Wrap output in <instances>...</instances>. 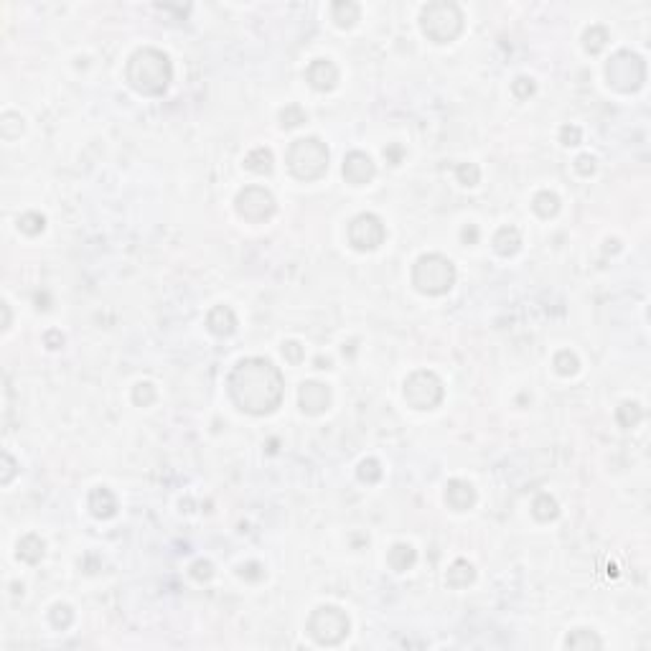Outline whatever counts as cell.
<instances>
[{
  "label": "cell",
  "mask_w": 651,
  "mask_h": 651,
  "mask_svg": "<svg viewBox=\"0 0 651 651\" xmlns=\"http://www.w3.org/2000/svg\"><path fill=\"white\" fill-rule=\"evenodd\" d=\"M245 168L257 173V176H265V173L272 171V153L267 148H254L245 158Z\"/></svg>",
  "instance_id": "cell-23"
},
{
  "label": "cell",
  "mask_w": 651,
  "mask_h": 651,
  "mask_svg": "<svg viewBox=\"0 0 651 651\" xmlns=\"http://www.w3.org/2000/svg\"><path fill=\"white\" fill-rule=\"evenodd\" d=\"M644 418V410H641L636 402H623V405L616 410V420H618L621 428H636Z\"/></svg>",
  "instance_id": "cell-25"
},
{
  "label": "cell",
  "mask_w": 651,
  "mask_h": 651,
  "mask_svg": "<svg viewBox=\"0 0 651 651\" xmlns=\"http://www.w3.org/2000/svg\"><path fill=\"white\" fill-rule=\"evenodd\" d=\"M474 580H476V570L468 560H455L448 568V573H445V582H448L450 588H468Z\"/></svg>",
  "instance_id": "cell-19"
},
{
  "label": "cell",
  "mask_w": 651,
  "mask_h": 651,
  "mask_svg": "<svg viewBox=\"0 0 651 651\" xmlns=\"http://www.w3.org/2000/svg\"><path fill=\"white\" fill-rule=\"evenodd\" d=\"M71 621H74V614H71L69 606H61V603H59V606L51 608V623L57 628H61V631L64 628H69Z\"/></svg>",
  "instance_id": "cell-34"
},
{
  "label": "cell",
  "mask_w": 651,
  "mask_h": 651,
  "mask_svg": "<svg viewBox=\"0 0 651 651\" xmlns=\"http://www.w3.org/2000/svg\"><path fill=\"white\" fill-rule=\"evenodd\" d=\"M582 138L580 127L575 125H565L563 130H560V140H563V146H577Z\"/></svg>",
  "instance_id": "cell-38"
},
{
  "label": "cell",
  "mask_w": 651,
  "mask_h": 651,
  "mask_svg": "<svg viewBox=\"0 0 651 651\" xmlns=\"http://www.w3.org/2000/svg\"><path fill=\"white\" fill-rule=\"evenodd\" d=\"M125 79L138 95H146V97L163 95L173 79L171 59L165 57L163 51L151 49V46L138 49L133 57H130V61H127Z\"/></svg>",
  "instance_id": "cell-2"
},
{
  "label": "cell",
  "mask_w": 651,
  "mask_h": 651,
  "mask_svg": "<svg viewBox=\"0 0 651 651\" xmlns=\"http://www.w3.org/2000/svg\"><path fill=\"white\" fill-rule=\"evenodd\" d=\"M46 227V219L38 211H28V214H23L18 219V229L23 234H28V237H36V234H41Z\"/></svg>",
  "instance_id": "cell-28"
},
{
  "label": "cell",
  "mask_w": 651,
  "mask_h": 651,
  "mask_svg": "<svg viewBox=\"0 0 651 651\" xmlns=\"http://www.w3.org/2000/svg\"><path fill=\"white\" fill-rule=\"evenodd\" d=\"M89 509L97 519H110L117 514V499H115V493L110 488L100 486L89 493Z\"/></svg>",
  "instance_id": "cell-16"
},
{
  "label": "cell",
  "mask_w": 651,
  "mask_h": 651,
  "mask_svg": "<svg viewBox=\"0 0 651 651\" xmlns=\"http://www.w3.org/2000/svg\"><path fill=\"white\" fill-rule=\"evenodd\" d=\"M44 552H46V544H44V539L38 537V534H25V537L18 542V557L23 560V563H28V565L41 563Z\"/></svg>",
  "instance_id": "cell-20"
},
{
  "label": "cell",
  "mask_w": 651,
  "mask_h": 651,
  "mask_svg": "<svg viewBox=\"0 0 651 651\" xmlns=\"http://www.w3.org/2000/svg\"><path fill=\"white\" fill-rule=\"evenodd\" d=\"M519 247H522V237H519V232L514 227H501L499 232L493 234V250H496V254H501V257L517 254Z\"/></svg>",
  "instance_id": "cell-17"
},
{
  "label": "cell",
  "mask_w": 651,
  "mask_h": 651,
  "mask_svg": "<svg viewBox=\"0 0 651 651\" xmlns=\"http://www.w3.org/2000/svg\"><path fill=\"white\" fill-rule=\"evenodd\" d=\"M575 171L580 173V176H593L595 173V158L593 156H588V153L580 156V158L575 160Z\"/></svg>",
  "instance_id": "cell-39"
},
{
  "label": "cell",
  "mask_w": 651,
  "mask_h": 651,
  "mask_svg": "<svg viewBox=\"0 0 651 651\" xmlns=\"http://www.w3.org/2000/svg\"><path fill=\"white\" fill-rule=\"evenodd\" d=\"M283 356L291 364H298V361H303V346L298 341H288V344H283Z\"/></svg>",
  "instance_id": "cell-37"
},
{
  "label": "cell",
  "mask_w": 651,
  "mask_h": 651,
  "mask_svg": "<svg viewBox=\"0 0 651 651\" xmlns=\"http://www.w3.org/2000/svg\"><path fill=\"white\" fill-rule=\"evenodd\" d=\"M476 240H479V229H476L474 224L463 229V242H476Z\"/></svg>",
  "instance_id": "cell-43"
},
{
  "label": "cell",
  "mask_w": 651,
  "mask_h": 651,
  "mask_svg": "<svg viewBox=\"0 0 651 651\" xmlns=\"http://www.w3.org/2000/svg\"><path fill=\"white\" fill-rule=\"evenodd\" d=\"M565 646H568V649H601V639H598L595 633L580 628V631L570 633L568 641H565Z\"/></svg>",
  "instance_id": "cell-27"
},
{
  "label": "cell",
  "mask_w": 651,
  "mask_h": 651,
  "mask_svg": "<svg viewBox=\"0 0 651 651\" xmlns=\"http://www.w3.org/2000/svg\"><path fill=\"white\" fill-rule=\"evenodd\" d=\"M387 229L377 214H359L348 224V245L359 252H372L385 242Z\"/></svg>",
  "instance_id": "cell-10"
},
{
  "label": "cell",
  "mask_w": 651,
  "mask_h": 651,
  "mask_svg": "<svg viewBox=\"0 0 651 651\" xmlns=\"http://www.w3.org/2000/svg\"><path fill=\"white\" fill-rule=\"evenodd\" d=\"M445 501H448V506L453 512H468L476 504V488L468 481L453 479L445 486Z\"/></svg>",
  "instance_id": "cell-14"
},
{
  "label": "cell",
  "mask_w": 651,
  "mask_h": 651,
  "mask_svg": "<svg viewBox=\"0 0 651 651\" xmlns=\"http://www.w3.org/2000/svg\"><path fill=\"white\" fill-rule=\"evenodd\" d=\"M288 168L300 181H318L329 171V148L318 138H300L288 148Z\"/></svg>",
  "instance_id": "cell-4"
},
{
  "label": "cell",
  "mask_w": 651,
  "mask_h": 651,
  "mask_svg": "<svg viewBox=\"0 0 651 651\" xmlns=\"http://www.w3.org/2000/svg\"><path fill=\"white\" fill-rule=\"evenodd\" d=\"M359 479L364 481V483H377V481L382 479V468H380V461H374V458H367V461L359 463Z\"/></svg>",
  "instance_id": "cell-31"
},
{
  "label": "cell",
  "mask_w": 651,
  "mask_h": 651,
  "mask_svg": "<svg viewBox=\"0 0 651 651\" xmlns=\"http://www.w3.org/2000/svg\"><path fill=\"white\" fill-rule=\"evenodd\" d=\"M532 517L537 522H552V519L560 517V506L550 493H539L537 499L532 501Z\"/></svg>",
  "instance_id": "cell-22"
},
{
  "label": "cell",
  "mask_w": 651,
  "mask_h": 651,
  "mask_svg": "<svg viewBox=\"0 0 651 651\" xmlns=\"http://www.w3.org/2000/svg\"><path fill=\"white\" fill-rule=\"evenodd\" d=\"M308 633L321 646H336L346 639L348 633V616L336 606L316 608L308 618Z\"/></svg>",
  "instance_id": "cell-7"
},
{
  "label": "cell",
  "mask_w": 651,
  "mask_h": 651,
  "mask_svg": "<svg viewBox=\"0 0 651 651\" xmlns=\"http://www.w3.org/2000/svg\"><path fill=\"white\" fill-rule=\"evenodd\" d=\"M412 285L425 295H442L455 285V267L438 252L423 254L412 267Z\"/></svg>",
  "instance_id": "cell-5"
},
{
  "label": "cell",
  "mask_w": 651,
  "mask_h": 651,
  "mask_svg": "<svg viewBox=\"0 0 651 651\" xmlns=\"http://www.w3.org/2000/svg\"><path fill=\"white\" fill-rule=\"evenodd\" d=\"M3 461H6V474H3V483H8V481L13 479V471H16V463H13V458L8 453H3Z\"/></svg>",
  "instance_id": "cell-41"
},
{
  "label": "cell",
  "mask_w": 651,
  "mask_h": 651,
  "mask_svg": "<svg viewBox=\"0 0 651 651\" xmlns=\"http://www.w3.org/2000/svg\"><path fill=\"white\" fill-rule=\"evenodd\" d=\"M234 206H237V214L242 219L252 221V224L267 221L275 214V199L262 186H247V189H242L237 194V199H234Z\"/></svg>",
  "instance_id": "cell-9"
},
{
  "label": "cell",
  "mask_w": 651,
  "mask_h": 651,
  "mask_svg": "<svg viewBox=\"0 0 651 651\" xmlns=\"http://www.w3.org/2000/svg\"><path fill=\"white\" fill-rule=\"evenodd\" d=\"M512 92L519 97V100H527V97L534 95V82H532L529 76H517L512 84Z\"/></svg>",
  "instance_id": "cell-35"
},
{
  "label": "cell",
  "mask_w": 651,
  "mask_h": 651,
  "mask_svg": "<svg viewBox=\"0 0 651 651\" xmlns=\"http://www.w3.org/2000/svg\"><path fill=\"white\" fill-rule=\"evenodd\" d=\"M387 563H389L392 570H397V573H405V570H410L412 565L418 563V552H415L412 544L397 542L392 550H389V555H387Z\"/></svg>",
  "instance_id": "cell-18"
},
{
  "label": "cell",
  "mask_w": 651,
  "mask_h": 651,
  "mask_svg": "<svg viewBox=\"0 0 651 651\" xmlns=\"http://www.w3.org/2000/svg\"><path fill=\"white\" fill-rule=\"evenodd\" d=\"M405 399L407 405L415 407V410H433V407L440 405L442 399V382L433 372L420 369V372L407 377Z\"/></svg>",
  "instance_id": "cell-8"
},
{
  "label": "cell",
  "mask_w": 651,
  "mask_h": 651,
  "mask_svg": "<svg viewBox=\"0 0 651 651\" xmlns=\"http://www.w3.org/2000/svg\"><path fill=\"white\" fill-rule=\"evenodd\" d=\"M191 575L197 577L199 582L211 580V577H214V565H211L209 560H199V563L191 565Z\"/></svg>",
  "instance_id": "cell-36"
},
{
  "label": "cell",
  "mask_w": 651,
  "mask_h": 651,
  "mask_svg": "<svg viewBox=\"0 0 651 651\" xmlns=\"http://www.w3.org/2000/svg\"><path fill=\"white\" fill-rule=\"evenodd\" d=\"M455 176H458V181H461L463 186H476L481 178V171L476 163H461L455 168Z\"/></svg>",
  "instance_id": "cell-33"
},
{
  "label": "cell",
  "mask_w": 651,
  "mask_h": 651,
  "mask_svg": "<svg viewBox=\"0 0 651 651\" xmlns=\"http://www.w3.org/2000/svg\"><path fill=\"white\" fill-rule=\"evenodd\" d=\"M532 209L537 211L542 219H550V216H555L560 211V199L552 191H539L537 197H534V201H532Z\"/></svg>",
  "instance_id": "cell-24"
},
{
  "label": "cell",
  "mask_w": 651,
  "mask_h": 651,
  "mask_svg": "<svg viewBox=\"0 0 651 651\" xmlns=\"http://www.w3.org/2000/svg\"><path fill=\"white\" fill-rule=\"evenodd\" d=\"M606 76L608 84L618 92H636L641 89L646 79V64L639 54L631 51H616L611 61L606 64Z\"/></svg>",
  "instance_id": "cell-6"
},
{
  "label": "cell",
  "mask_w": 651,
  "mask_h": 651,
  "mask_svg": "<svg viewBox=\"0 0 651 651\" xmlns=\"http://www.w3.org/2000/svg\"><path fill=\"white\" fill-rule=\"evenodd\" d=\"M374 176H377V165H374V160L369 158L367 153L351 151L346 158H344V178H346L348 184L364 186V184H369Z\"/></svg>",
  "instance_id": "cell-11"
},
{
  "label": "cell",
  "mask_w": 651,
  "mask_h": 651,
  "mask_svg": "<svg viewBox=\"0 0 651 651\" xmlns=\"http://www.w3.org/2000/svg\"><path fill=\"white\" fill-rule=\"evenodd\" d=\"M229 397L242 412L250 415H270L280 407L285 394V382L280 369L270 359L250 356L242 359L229 372Z\"/></svg>",
  "instance_id": "cell-1"
},
{
  "label": "cell",
  "mask_w": 651,
  "mask_h": 651,
  "mask_svg": "<svg viewBox=\"0 0 651 651\" xmlns=\"http://www.w3.org/2000/svg\"><path fill=\"white\" fill-rule=\"evenodd\" d=\"M305 79L318 92H331L339 84V69H336V64L329 61V59H316L305 69Z\"/></svg>",
  "instance_id": "cell-13"
},
{
  "label": "cell",
  "mask_w": 651,
  "mask_h": 651,
  "mask_svg": "<svg viewBox=\"0 0 651 651\" xmlns=\"http://www.w3.org/2000/svg\"><path fill=\"white\" fill-rule=\"evenodd\" d=\"M582 41H585V51H590V54H601L608 44V31L603 28V25H590L588 31H585V36H582Z\"/></svg>",
  "instance_id": "cell-26"
},
{
  "label": "cell",
  "mask_w": 651,
  "mask_h": 651,
  "mask_svg": "<svg viewBox=\"0 0 651 651\" xmlns=\"http://www.w3.org/2000/svg\"><path fill=\"white\" fill-rule=\"evenodd\" d=\"M46 344H49V348H59L64 344L61 334H57V331H51V334H46Z\"/></svg>",
  "instance_id": "cell-42"
},
{
  "label": "cell",
  "mask_w": 651,
  "mask_h": 651,
  "mask_svg": "<svg viewBox=\"0 0 651 651\" xmlns=\"http://www.w3.org/2000/svg\"><path fill=\"white\" fill-rule=\"evenodd\" d=\"M577 367H580V361H577V356L573 354V351H568V348H565V351H560V354L555 356V369L563 374V377L575 374Z\"/></svg>",
  "instance_id": "cell-30"
},
{
  "label": "cell",
  "mask_w": 651,
  "mask_h": 651,
  "mask_svg": "<svg viewBox=\"0 0 651 651\" xmlns=\"http://www.w3.org/2000/svg\"><path fill=\"white\" fill-rule=\"evenodd\" d=\"M305 120H308V115H305V110L300 107V105H288V107L280 112V125H283L285 130L303 125Z\"/></svg>",
  "instance_id": "cell-29"
},
{
  "label": "cell",
  "mask_w": 651,
  "mask_h": 651,
  "mask_svg": "<svg viewBox=\"0 0 651 651\" xmlns=\"http://www.w3.org/2000/svg\"><path fill=\"white\" fill-rule=\"evenodd\" d=\"M423 33L435 44H450L463 31V13L450 0H435L428 3L420 13Z\"/></svg>",
  "instance_id": "cell-3"
},
{
  "label": "cell",
  "mask_w": 651,
  "mask_h": 651,
  "mask_svg": "<svg viewBox=\"0 0 651 651\" xmlns=\"http://www.w3.org/2000/svg\"><path fill=\"white\" fill-rule=\"evenodd\" d=\"M133 402L138 407L153 405V402H156V387H153L151 382H140V385L133 389Z\"/></svg>",
  "instance_id": "cell-32"
},
{
  "label": "cell",
  "mask_w": 651,
  "mask_h": 651,
  "mask_svg": "<svg viewBox=\"0 0 651 651\" xmlns=\"http://www.w3.org/2000/svg\"><path fill=\"white\" fill-rule=\"evenodd\" d=\"M298 397H300V410L305 415H321L331 405V389L321 382H303Z\"/></svg>",
  "instance_id": "cell-12"
},
{
  "label": "cell",
  "mask_w": 651,
  "mask_h": 651,
  "mask_svg": "<svg viewBox=\"0 0 651 651\" xmlns=\"http://www.w3.org/2000/svg\"><path fill=\"white\" fill-rule=\"evenodd\" d=\"M206 326L214 336H232L234 329H237V316L229 305H216L206 316Z\"/></svg>",
  "instance_id": "cell-15"
},
{
  "label": "cell",
  "mask_w": 651,
  "mask_h": 651,
  "mask_svg": "<svg viewBox=\"0 0 651 651\" xmlns=\"http://www.w3.org/2000/svg\"><path fill=\"white\" fill-rule=\"evenodd\" d=\"M240 575L247 577V580H259V577L265 575V573H262V568H259L257 563H250V565H242Z\"/></svg>",
  "instance_id": "cell-40"
},
{
  "label": "cell",
  "mask_w": 651,
  "mask_h": 651,
  "mask_svg": "<svg viewBox=\"0 0 651 651\" xmlns=\"http://www.w3.org/2000/svg\"><path fill=\"white\" fill-rule=\"evenodd\" d=\"M359 13H361V8L356 6V3H351V0H339V3H334L331 6V18L336 20V25L339 28H351V25L359 20Z\"/></svg>",
  "instance_id": "cell-21"
}]
</instances>
